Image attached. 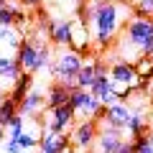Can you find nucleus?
Returning <instances> with one entry per match:
<instances>
[{"mask_svg": "<svg viewBox=\"0 0 153 153\" xmlns=\"http://www.w3.org/2000/svg\"><path fill=\"white\" fill-rule=\"evenodd\" d=\"M133 13L135 10L130 3H117V0H87L79 8V18L87 26H94L92 46L97 56H102L115 44V36L120 33L123 23L133 18Z\"/></svg>", "mask_w": 153, "mask_h": 153, "instance_id": "f257e3e1", "label": "nucleus"}, {"mask_svg": "<svg viewBox=\"0 0 153 153\" xmlns=\"http://www.w3.org/2000/svg\"><path fill=\"white\" fill-rule=\"evenodd\" d=\"M148 36H153V18L151 16H133L130 21L123 26L120 44H125L128 49H130L125 61H133V59L140 56V49L148 41Z\"/></svg>", "mask_w": 153, "mask_h": 153, "instance_id": "f03ea898", "label": "nucleus"}, {"mask_svg": "<svg viewBox=\"0 0 153 153\" xmlns=\"http://www.w3.org/2000/svg\"><path fill=\"white\" fill-rule=\"evenodd\" d=\"M84 66V54H79L76 49H61L59 56L54 59V64H51V74H54L56 82L66 84V87L74 92L76 87V74H79V69Z\"/></svg>", "mask_w": 153, "mask_h": 153, "instance_id": "7ed1b4c3", "label": "nucleus"}, {"mask_svg": "<svg viewBox=\"0 0 153 153\" xmlns=\"http://www.w3.org/2000/svg\"><path fill=\"white\" fill-rule=\"evenodd\" d=\"M97 135H100V120H94V117L74 123V128L69 130V140H71V146H74L76 153L92 151L94 143H97Z\"/></svg>", "mask_w": 153, "mask_h": 153, "instance_id": "20e7f679", "label": "nucleus"}, {"mask_svg": "<svg viewBox=\"0 0 153 153\" xmlns=\"http://www.w3.org/2000/svg\"><path fill=\"white\" fill-rule=\"evenodd\" d=\"M69 105L74 107L76 117H82V120H87V117H94V120H102V112H105V105L100 102L97 97H94L89 89H74L69 97Z\"/></svg>", "mask_w": 153, "mask_h": 153, "instance_id": "39448f33", "label": "nucleus"}, {"mask_svg": "<svg viewBox=\"0 0 153 153\" xmlns=\"http://www.w3.org/2000/svg\"><path fill=\"white\" fill-rule=\"evenodd\" d=\"M49 117L44 120V130H51V133H69L76 123V112L69 102L66 105H59V107H51L46 110Z\"/></svg>", "mask_w": 153, "mask_h": 153, "instance_id": "423d86ee", "label": "nucleus"}, {"mask_svg": "<svg viewBox=\"0 0 153 153\" xmlns=\"http://www.w3.org/2000/svg\"><path fill=\"white\" fill-rule=\"evenodd\" d=\"M16 61L21 64V69L26 74H38V69H41V54H38L36 36L21 41V46L16 49Z\"/></svg>", "mask_w": 153, "mask_h": 153, "instance_id": "0eeeda50", "label": "nucleus"}, {"mask_svg": "<svg viewBox=\"0 0 153 153\" xmlns=\"http://www.w3.org/2000/svg\"><path fill=\"white\" fill-rule=\"evenodd\" d=\"M46 33L49 41L59 49H71V33H74V21H51L46 18Z\"/></svg>", "mask_w": 153, "mask_h": 153, "instance_id": "6e6552de", "label": "nucleus"}, {"mask_svg": "<svg viewBox=\"0 0 153 153\" xmlns=\"http://www.w3.org/2000/svg\"><path fill=\"white\" fill-rule=\"evenodd\" d=\"M125 143V128H115L105 123L100 128V135H97V153H115L117 148Z\"/></svg>", "mask_w": 153, "mask_h": 153, "instance_id": "1a4fd4ad", "label": "nucleus"}, {"mask_svg": "<svg viewBox=\"0 0 153 153\" xmlns=\"http://www.w3.org/2000/svg\"><path fill=\"white\" fill-rule=\"evenodd\" d=\"M110 79H112L115 84H123V87H138V79H140V74H138L135 64L133 61H112L110 64Z\"/></svg>", "mask_w": 153, "mask_h": 153, "instance_id": "9d476101", "label": "nucleus"}, {"mask_svg": "<svg viewBox=\"0 0 153 153\" xmlns=\"http://www.w3.org/2000/svg\"><path fill=\"white\" fill-rule=\"evenodd\" d=\"M69 146H71V140H69L66 133L44 130L41 138H38V153H64Z\"/></svg>", "mask_w": 153, "mask_h": 153, "instance_id": "9b49d317", "label": "nucleus"}, {"mask_svg": "<svg viewBox=\"0 0 153 153\" xmlns=\"http://www.w3.org/2000/svg\"><path fill=\"white\" fill-rule=\"evenodd\" d=\"M130 115H133V107H130L128 102H115V105H110V107H105L102 120L107 123V125L125 128V125H128V120H130Z\"/></svg>", "mask_w": 153, "mask_h": 153, "instance_id": "f8f14e48", "label": "nucleus"}, {"mask_svg": "<svg viewBox=\"0 0 153 153\" xmlns=\"http://www.w3.org/2000/svg\"><path fill=\"white\" fill-rule=\"evenodd\" d=\"M44 107H46V94L41 92V89H31V92L26 94V100L18 105V110H21L23 117H33V115H38Z\"/></svg>", "mask_w": 153, "mask_h": 153, "instance_id": "ddd939ff", "label": "nucleus"}, {"mask_svg": "<svg viewBox=\"0 0 153 153\" xmlns=\"http://www.w3.org/2000/svg\"><path fill=\"white\" fill-rule=\"evenodd\" d=\"M92 46V36H89V26L82 21V18H76L74 21V33H71V49H76L79 54Z\"/></svg>", "mask_w": 153, "mask_h": 153, "instance_id": "4468645a", "label": "nucleus"}, {"mask_svg": "<svg viewBox=\"0 0 153 153\" xmlns=\"http://www.w3.org/2000/svg\"><path fill=\"white\" fill-rule=\"evenodd\" d=\"M69 97H71V89L66 87V84H61V82H54L49 87V92H46V110L59 107V105H66Z\"/></svg>", "mask_w": 153, "mask_h": 153, "instance_id": "2eb2a0df", "label": "nucleus"}, {"mask_svg": "<svg viewBox=\"0 0 153 153\" xmlns=\"http://www.w3.org/2000/svg\"><path fill=\"white\" fill-rule=\"evenodd\" d=\"M146 128H148V117H146V107H140V110H133V115H130V120H128V125H125V133L135 140V138H140V135H146Z\"/></svg>", "mask_w": 153, "mask_h": 153, "instance_id": "dca6fc26", "label": "nucleus"}, {"mask_svg": "<svg viewBox=\"0 0 153 153\" xmlns=\"http://www.w3.org/2000/svg\"><path fill=\"white\" fill-rule=\"evenodd\" d=\"M31 89H33V74H26V71H23V74L16 79V84L10 87L8 97H10L13 102H18V105H21L23 100H26V94L31 92Z\"/></svg>", "mask_w": 153, "mask_h": 153, "instance_id": "f3484780", "label": "nucleus"}, {"mask_svg": "<svg viewBox=\"0 0 153 153\" xmlns=\"http://www.w3.org/2000/svg\"><path fill=\"white\" fill-rule=\"evenodd\" d=\"M94 79H97L94 59H89V61H84V66L79 69V74H76V87H79V89H92L94 87Z\"/></svg>", "mask_w": 153, "mask_h": 153, "instance_id": "a211bd4d", "label": "nucleus"}, {"mask_svg": "<svg viewBox=\"0 0 153 153\" xmlns=\"http://www.w3.org/2000/svg\"><path fill=\"white\" fill-rule=\"evenodd\" d=\"M18 115H21V110H18V102H13L10 97H5V102L0 105V125L8 128L13 120H16Z\"/></svg>", "mask_w": 153, "mask_h": 153, "instance_id": "6ab92c4d", "label": "nucleus"}, {"mask_svg": "<svg viewBox=\"0 0 153 153\" xmlns=\"http://www.w3.org/2000/svg\"><path fill=\"white\" fill-rule=\"evenodd\" d=\"M21 41H23V36L16 26H0V44L10 46V49H18Z\"/></svg>", "mask_w": 153, "mask_h": 153, "instance_id": "aec40b11", "label": "nucleus"}, {"mask_svg": "<svg viewBox=\"0 0 153 153\" xmlns=\"http://www.w3.org/2000/svg\"><path fill=\"white\" fill-rule=\"evenodd\" d=\"M21 3H8L5 8H0V26H16V16H18V10H21Z\"/></svg>", "mask_w": 153, "mask_h": 153, "instance_id": "412c9836", "label": "nucleus"}, {"mask_svg": "<svg viewBox=\"0 0 153 153\" xmlns=\"http://www.w3.org/2000/svg\"><path fill=\"white\" fill-rule=\"evenodd\" d=\"M38 133H31L28 130V125H26V130H23V135L18 138V143H21V148H23V153L26 151H33V148H38Z\"/></svg>", "mask_w": 153, "mask_h": 153, "instance_id": "4be33fe9", "label": "nucleus"}, {"mask_svg": "<svg viewBox=\"0 0 153 153\" xmlns=\"http://www.w3.org/2000/svg\"><path fill=\"white\" fill-rule=\"evenodd\" d=\"M26 120L28 117H23V115H18L16 120L8 125V138H13V140H18V138L23 135V130H26Z\"/></svg>", "mask_w": 153, "mask_h": 153, "instance_id": "5701e85b", "label": "nucleus"}, {"mask_svg": "<svg viewBox=\"0 0 153 153\" xmlns=\"http://www.w3.org/2000/svg\"><path fill=\"white\" fill-rule=\"evenodd\" d=\"M133 146H135V153H153V138L146 133V135L135 138V140H133Z\"/></svg>", "mask_w": 153, "mask_h": 153, "instance_id": "b1692460", "label": "nucleus"}, {"mask_svg": "<svg viewBox=\"0 0 153 153\" xmlns=\"http://www.w3.org/2000/svg\"><path fill=\"white\" fill-rule=\"evenodd\" d=\"M135 16H151L153 18V0H138L135 5H133Z\"/></svg>", "mask_w": 153, "mask_h": 153, "instance_id": "393cba45", "label": "nucleus"}, {"mask_svg": "<svg viewBox=\"0 0 153 153\" xmlns=\"http://www.w3.org/2000/svg\"><path fill=\"white\" fill-rule=\"evenodd\" d=\"M133 64H135V69H138V74H148V71L153 69V64H151V59H148V56H138L135 61H133Z\"/></svg>", "mask_w": 153, "mask_h": 153, "instance_id": "a878e982", "label": "nucleus"}, {"mask_svg": "<svg viewBox=\"0 0 153 153\" xmlns=\"http://www.w3.org/2000/svg\"><path fill=\"white\" fill-rule=\"evenodd\" d=\"M0 148H3V151H5V153H23L21 143H18V140H13V138H8V140L3 143V146H0Z\"/></svg>", "mask_w": 153, "mask_h": 153, "instance_id": "bb28decb", "label": "nucleus"}, {"mask_svg": "<svg viewBox=\"0 0 153 153\" xmlns=\"http://www.w3.org/2000/svg\"><path fill=\"white\" fill-rule=\"evenodd\" d=\"M115 153H135V146H133V138H128V140L123 143V146L117 148Z\"/></svg>", "mask_w": 153, "mask_h": 153, "instance_id": "cd10ccee", "label": "nucleus"}, {"mask_svg": "<svg viewBox=\"0 0 153 153\" xmlns=\"http://www.w3.org/2000/svg\"><path fill=\"white\" fill-rule=\"evenodd\" d=\"M153 54V36H148V41L143 44V49H140V56H151Z\"/></svg>", "mask_w": 153, "mask_h": 153, "instance_id": "c85d7f7f", "label": "nucleus"}, {"mask_svg": "<svg viewBox=\"0 0 153 153\" xmlns=\"http://www.w3.org/2000/svg\"><path fill=\"white\" fill-rule=\"evenodd\" d=\"M21 5L23 8H38V5H41V0H21Z\"/></svg>", "mask_w": 153, "mask_h": 153, "instance_id": "c756f323", "label": "nucleus"}, {"mask_svg": "<svg viewBox=\"0 0 153 153\" xmlns=\"http://www.w3.org/2000/svg\"><path fill=\"white\" fill-rule=\"evenodd\" d=\"M5 140H8V128H3V125H0V146H3Z\"/></svg>", "mask_w": 153, "mask_h": 153, "instance_id": "7c9ffc66", "label": "nucleus"}, {"mask_svg": "<svg viewBox=\"0 0 153 153\" xmlns=\"http://www.w3.org/2000/svg\"><path fill=\"white\" fill-rule=\"evenodd\" d=\"M5 97H8V92H5V87H0V105L5 102Z\"/></svg>", "mask_w": 153, "mask_h": 153, "instance_id": "2f4dec72", "label": "nucleus"}, {"mask_svg": "<svg viewBox=\"0 0 153 153\" xmlns=\"http://www.w3.org/2000/svg\"><path fill=\"white\" fill-rule=\"evenodd\" d=\"M64 153H76V151H74V146H69V148H66Z\"/></svg>", "mask_w": 153, "mask_h": 153, "instance_id": "473e14b6", "label": "nucleus"}, {"mask_svg": "<svg viewBox=\"0 0 153 153\" xmlns=\"http://www.w3.org/2000/svg\"><path fill=\"white\" fill-rule=\"evenodd\" d=\"M148 59H151V64H153V54H151V56H148Z\"/></svg>", "mask_w": 153, "mask_h": 153, "instance_id": "72a5a7b5", "label": "nucleus"}, {"mask_svg": "<svg viewBox=\"0 0 153 153\" xmlns=\"http://www.w3.org/2000/svg\"><path fill=\"white\" fill-rule=\"evenodd\" d=\"M151 138H153V135H151Z\"/></svg>", "mask_w": 153, "mask_h": 153, "instance_id": "f704fd0d", "label": "nucleus"}]
</instances>
